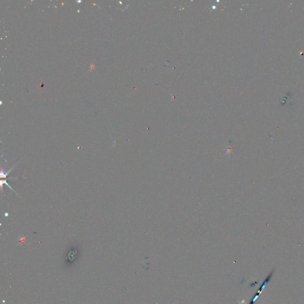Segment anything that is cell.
Masks as SVG:
<instances>
[{
    "instance_id": "1",
    "label": "cell",
    "mask_w": 304,
    "mask_h": 304,
    "mask_svg": "<svg viewBox=\"0 0 304 304\" xmlns=\"http://www.w3.org/2000/svg\"><path fill=\"white\" fill-rule=\"evenodd\" d=\"M273 272H274V271H272L271 273H270V274L268 275V276L267 277V278L264 280V282L263 283V284L260 286L259 289H258V291L255 294V296H254V298L251 299L250 304H254L255 303V302L256 301V300L258 299V298L259 297L260 295L263 292V291H264V287H266V286L267 285V284L268 283V282H269V280H270V279L271 278L272 276H273Z\"/></svg>"
},
{
    "instance_id": "2",
    "label": "cell",
    "mask_w": 304,
    "mask_h": 304,
    "mask_svg": "<svg viewBox=\"0 0 304 304\" xmlns=\"http://www.w3.org/2000/svg\"><path fill=\"white\" fill-rule=\"evenodd\" d=\"M239 303H240V304H246V303H245V301L244 299V300H242V301L241 302H239Z\"/></svg>"
}]
</instances>
